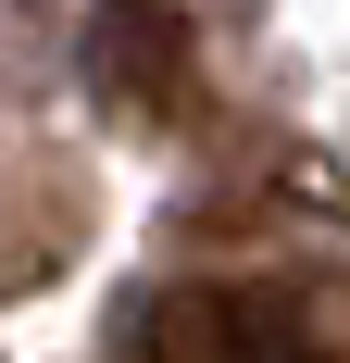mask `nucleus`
Here are the masks:
<instances>
[{
    "label": "nucleus",
    "mask_w": 350,
    "mask_h": 363,
    "mask_svg": "<svg viewBox=\"0 0 350 363\" xmlns=\"http://www.w3.org/2000/svg\"><path fill=\"white\" fill-rule=\"evenodd\" d=\"M250 363H350V276H263L238 289Z\"/></svg>",
    "instance_id": "f03ea898"
},
{
    "label": "nucleus",
    "mask_w": 350,
    "mask_h": 363,
    "mask_svg": "<svg viewBox=\"0 0 350 363\" xmlns=\"http://www.w3.org/2000/svg\"><path fill=\"white\" fill-rule=\"evenodd\" d=\"M88 88H101V113L175 125L188 113V13L175 0H101L88 13Z\"/></svg>",
    "instance_id": "f257e3e1"
},
{
    "label": "nucleus",
    "mask_w": 350,
    "mask_h": 363,
    "mask_svg": "<svg viewBox=\"0 0 350 363\" xmlns=\"http://www.w3.org/2000/svg\"><path fill=\"white\" fill-rule=\"evenodd\" d=\"M113 363H250V338H238V289H163V301H138Z\"/></svg>",
    "instance_id": "7ed1b4c3"
}]
</instances>
